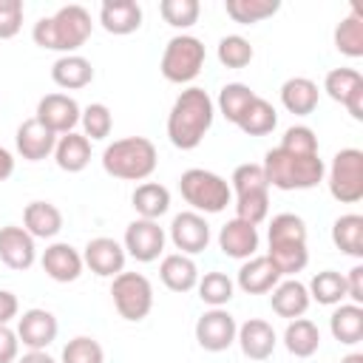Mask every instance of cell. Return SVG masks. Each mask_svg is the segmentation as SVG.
<instances>
[{
    "mask_svg": "<svg viewBox=\"0 0 363 363\" xmlns=\"http://www.w3.org/2000/svg\"><path fill=\"white\" fill-rule=\"evenodd\" d=\"M170 241L176 250H182V255H196L201 250H207L210 244V224L201 213L196 210H184L179 216H173L170 221Z\"/></svg>",
    "mask_w": 363,
    "mask_h": 363,
    "instance_id": "cell-15",
    "label": "cell"
},
{
    "mask_svg": "<svg viewBox=\"0 0 363 363\" xmlns=\"http://www.w3.org/2000/svg\"><path fill=\"white\" fill-rule=\"evenodd\" d=\"M284 346L295 357H312L320 349V329L309 318H295L284 329Z\"/></svg>",
    "mask_w": 363,
    "mask_h": 363,
    "instance_id": "cell-32",
    "label": "cell"
},
{
    "mask_svg": "<svg viewBox=\"0 0 363 363\" xmlns=\"http://www.w3.org/2000/svg\"><path fill=\"white\" fill-rule=\"evenodd\" d=\"M235 343L241 346L244 357H250V360H267L275 352L278 335H275L272 323H267L264 318H250V320H244L238 326Z\"/></svg>",
    "mask_w": 363,
    "mask_h": 363,
    "instance_id": "cell-19",
    "label": "cell"
},
{
    "mask_svg": "<svg viewBox=\"0 0 363 363\" xmlns=\"http://www.w3.org/2000/svg\"><path fill=\"white\" fill-rule=\"evenodd\" d=\"M261 244V235H258V227L241 221V218H230L221 230H218V250L227 255V258H238V261H247L255 255Z\"/></svg>",
    "mask_w": 363,
    "mask_h": 363,
    "instance_id": "cell-20",
    "label": "cell"
},
{
    "mask_svg": "<svg viewBox=\"0 0 363 363\" xmlns=\"http://www.w3.org/2000/svg\"><path fill=\"white\" fill-rule=\"evenodd\" d=\"M306 289H309V298L318 301L320 306H337L346 298V278L335 269H323V272L312 275Z\"/></svg>",
    "mask_w": 363,
    "mask_h": 363,
    "instance_id": "cell-35",
    "label": "cell"
},
{
    "mask_svg": "<svg viewBox=\"0 0 363 363\" xmlns=\"http://www.w3.org/2000/svg\"><path fill=\"white\" fill-rule=\"evenodd\" d=\"M196 289H199L201 303H207L210 309H218V306H227V303L233 301L235 284H233V278L224 275V272H204V275H199Z\"/></svg>",
    "mask_w": 363,
    "mask_h": 363,
    "instance_id": "cell-37",
    "label": "cell"
},
{
    "mask_svg": "<svg viewBox=\"0 0 363 363\" xmlns=\"http://www.w3.org/2000/svg\"><path fill=\"white\" fill-rule=\"evenodd\" d=\"M94 31L91 11L85 6H62L51 17H40L31 28L34 45L45 51H60V54H77Z\"/></svg>",
    "mask_w": 363,
    "mask_h": 363,
    "instance_id": "cell-2",
    "label": "cell"
},
{
    "mask_svg": "<svg viewBox=\"0 0 363 363\" xmlns=\"http://www.w3.org/2000/svg\"><path fill=\"white\" fill-rule=\"evenodd\" d=\"M235 332H238V323H235V318L224 306L201 312L199 320H196V329H193L196 343L204 352H224V349H230L235 343Z\"/></svg>",
    "mask_w": 363,
    "mask_h": 363,
    "instance_id": "cell-11",
    "label": "cell"
},
{
    "mask_svg": "<svg viewBox=\"0 0 363 363\" xmlns=\"http://www.w3.org/2000/svg\"><path fill=\"white\" fill-rule=\"evenodd\" d=\"M23 227L31 238H54L62 230V213L51 201H28L23 210Z\"/></svg>",
    "mask_w": 363,
    "mask_h": 363,
    "instance_id": "cell-29",
    "label": "cell"
},
{
    "mask_svg": "<svg viewBox=\"0 0 363 363\" xmlns=\"http://www.w3.org/2000/svg\"><path fill=\"white\" fill-rule=\"evenodd\" d=\"M79 122H82L85 139H105V136H111V128H113V116H111V108L105 102L85 105L79 113Z\"/></svg>",
    "mask_w": 363,
    "mask_h": 363,
    "instance_id": "cell-41",
    "label": "cell"
},
{
    "mask_svg": "<svg viewBox=\"0 0 363 363\" xmlns=\"http://www.w3.org/2000/svg\"><path fill=\"white\" fill-rule=\"evenodd\" d=\"M267 216H269V190L235 196V218H241V221L258 227Z\"/></svg>",
    "mask_w": 363,
    "mask_h": 363,
    "instance_id": "cell-45",
    "label": "cell"
},
{
    "mask_svg": "<svg viewBox=\"0 0 363 363\" xmlns=\"http://www.w3.org/2000/svg\"><path fill=\"white\" fill-rule=\"evenodd\" d=\"M17 352H20V337L17 332L3 323L0 326V363H14L17 360Z\"/></svg>",
    "mask_w": 363,
    "mask_h": 363,
    "instance_id": "cell-48",
    "label": "cell"
},
{
    "mask_svg": "<svg viewBox=\"0 0 363 363\" xmlns=\"http://www.w3.org/2000/svg\"><path fill=\"white\" fill-rule=\"evenodd\" d=\"M318 82H312L309 77H289L281 85V105L295 116H309L318 108Z\"/></svg>",
    "mask_w": 363,
    "mask_h": 363,
    "instance_id": "cell-28",
    "label": "cell"
},
{
    "mask_svg": "<svg viewBox=\"0 0 363 363\" xmlns=\"http://www.w3.org/2000/svg\"><path fill=\"white\" fill-rule=\"evenodd\" d=\"M340 363H363V354H360V352H352V354H346Z\"/></svg>",
    "mask_w": 363,
    "mask_h": 363,
    "instance_id": "cell-53",
    "label": "cell"
},
{
    "mask_svg": "<svg viewBox=\"0 0 363 363\" xmlns=\"http://www.w3.org/2000/svg\"><path fill=\"white\" fill-rule=\"evenodd\" d=\"M216 54H218V62H221L224 68H244V65H250L252 57H255L250 40L241 37V34H227V37H221Z\"/></svg>",
    "mask_w": 363,
    "mask_h": 363,
    "instance_id": "cell-40",
    "label": "cell"
},
{
    "mask_svg": "<svg viewBox=\"0 0 363 363\" xmlns=\"http://www.w3.org/2000/svg\"><path fill=\"white\" fill-rule=\"evenodd\" d=\"M204 60H207V51H204V43L193 34H176L167 40L164 51H162V60H159V71L167 82H176V85H187L193 82L201 68H204Z\"/></svg>",
    "mask_w": 363,
    "mask_h": 363,
    "instance_id": "cell-7",
    "label": "cell"
},
{
    "mask_svg": "<svg viewBox=\"0 0 363 363\" xmlns=\"http://www.w3.org/2000/svg\"><path fill=\"white\" fill-rule=\"evenodd\" d=\"M17 363H57V360H54V357H51V354L43 349V352H26V354H23Z\"/></svg>",
    "mask_w": 363,
    "mask_h": 363,
    "instance_id": "cell-52",
    "label": "cell"
},
{
    "mask_svg": "<svg viewBox=\"0 0 363 363\" xmlns=\"http://www.w3.org/2000/svg\"><path fill=\"white\" fill-rule=\"evenodd\" d=\"M261 167L267 173L269 187L278 190H312L326 176V164L320 153H292L284 150L281 145L267 150Z\"/></svg>",
    "mask_w": 363,
    "mask_h": 363,
    "instance_id": "cell-3",
    "label": "cell"
},
{
    "mask_svg": "<svg viewBox=\"0 0 363 363\" xmlns=\"http://www.w3.org/2000/svg\"><path fill=\"white\" fill-rule=\"evenodd\" d=\"M329 332L337 343L354 346L363 340V306L357 303H337L329 318Z\"/></svg>",
    "mask_w": 363,
    "mask_h": 363,
    "instance_id": "cell-31",
    "label": "cell"
},
{
    "mask_svg": "<svg viewBox=\"0 0 363 363\" xmlns=\"http://www.w3.org/2000/svg\"><path fill=\"white\" fill-rule=\"evenodd\" d=\"M278 9H281V0H227L224 3L227 17L241 23V26L261 23L272 14H278Z\"/></svg>",
    "mask_w": 363,
    "mask_h": 363,
    "instance_id": "cell-36",
    "label": "cell"
},
{
    "mask_svg": "<svg viewBox=\"0 0 363 363\" xmlns=\"http://www.w3.org/2000/svg\"><path fill=\"white\" fill-rule=\"evenodd\" d=\"M23 0H0V40H11L23 28Z\"/></svg>",
    "mask_w": 363,
    "mask_h": 363,
    "instance_id": "cell-47",
    "label": "cell"
},
{
    "mask_svg": "<svg viewBox=\"0 0 363 363\" xmlns=\"http://www.w3.org/2000/svg\"><path fill=\"white\" fill-rule=\"evenodd\" d=\"M130 204H133L139 218L159 221L170 210V190L159 182H142V184H136V190L130 196Z\"/></svg>",
    "mask_w": 363,
    "mask_h": 363,
    "instance_id": "cell-30",
    "label": "cell"
},
{
    "mask_svg": "<svg viewBox=\"0 0 363 363\" xmlns=\"http://www.w3.org/2000/svg\"><path fill=\"white\" fill-rule=\"evenodd\" d=\"M11 173H14V156H11V150L0 147V182H6Z\"/></svg>",
    "mask_w": 363,
    "mask_h": 363,
    "instance_id": "cell-51",
    "label": "cell"
},
{
    "mask_svg": "<svg viewBox=\"0 0 363 363\" xmlns=\"http://www.w3.org/2000/svg\"><path fill=\"white\" fill-rule=\"evenodd\" d=\"M335 48L352 60L363 57V17L357 11H352L349 17H343L335 28Z\"/></svg>",
    "mask_w": 363,
    "mask_h": 363,
    "instance_id": "cell-39",
    "label": "cell"
},
{
    "mask_svg": "<svg viewBox=\"0 0 363 363\" xmlns=\"http://www.w3.org/2000/svg\"><path fill=\"white\" fill-rule=\"evenodd\" d=\"M17 337L20 343L28 349V352H43L48 349L54 340H57V332H60V323L54 318V312L48 309H26L20 318H17Z\"/></svg>",
    "mask_w": 363,
    "mask_h": 363,
    "instance_id": "cell-14",
    "label": "cell"
},
{
    "mask_svg": "<svg viewBox=\"0 0 363 363\" xmlns=\"http://www.w3.org/2000/svg\"><path fill=\"white\" fill-rule=\"evenodd\" d=\"M179 190H182V199L196 213H221L233 201L230 182L213 170H204V167L184 170L179 179Z\"/></svg>",
    "mask_w": 363,
    "mask_h": 363,
    "instance_id": "cell-6",
    "label": "cell"
},
{
    "mask_svg": "<svg viewBox=\"0 0 363 363\" xmlns=\"http://www.w3.org/2000/svg\"><path fill=\"white\" fill-rule=\"evenodd\" d=\"M343 278H346V298H352V303L363 306V267L360 264L352 267L349 275H343Z\"/></svg>",
    "mask_w": 363,
    "mask_h": 363,
    "instance_id": "cell-49",
    "label": "cell"
},
{
    "mask_svg": "<svg viewBox=\"0 0 363 363\" xmlns=\"http://www.w3.org/2000/svg\"><path fill=\"white\" fill-rule=\"evenodd\" d=\"M159 14H162V20L167 26L184 31V28L196 26V20L201 14V6H199V0H162L159 3Z\"/></svg>",
    "mask_w": 363,
    "mask_h": 363,
    "instance_id": "cell-42",
    "label": "cell"
},
{
    "mask_svg": "<svg viewBox=\"0 0 363 363\" xmlns=\"http://www.w3.org/2000/svg\"><path fill=\"white\" fill-rule=\"evenodd\" d=\"M159 278L170 292H190L199 284V267L190 255L170 252L159 264Z\"/></svg>",
    "mask_w": 363,
    "mask_h": 363,
    "instance_id": "cell-26",
    "label": "cell"
},
{
    "mask_svg": "<svg viewBox=\"0 0 363 363\" xmlns=\"http://www.w3.org/2000/svg\"><path fill=\"white\" fill-rule=\"evenodd\" d=\"M230 190L235 196H244V193H258V190H269V182H267V173L261 164L255 162H247V164H238L230 176Z\"/></svg>",
    "mask_w": 363,
    "mask_h": 363,
    "instance_id": "cell-44",
    "label": "cell"
},
{
    "mask_svg": "<svg viewBox=\"0 0 363 363\" xmlns=\"http://www.w3.org/2000/svg\"><path fill=\"white\" fill-rule=\"evenodd\" d=\"M99 26L108 34L128 37L142 28V6L136 0H105L99 6Z\"/></svg>",
    "mask_w": 363,
    "mask_h": 363,
    "instance_id": "cell-21",
    "label": "cell"
},
{
    "mask_svg": "<svg viewBox=\"0 0 363 363\" xmlns=\"http://www.w3.org/2000/svg\"><path fill=\"white\" fill-rule=\"evenodd\" d=\"M60 363H105V352H102L99 340H94L88 335H77L62 346Z\"/></svg>",
    "mask_w": 363,
    "mask_h": 363,
    "instance_id": "cell-43",
    "label": "cell"
},
{
    "mask_svg": "<svg viewBox=\"0 0 363 363\" xmlns=\"http://www.w3.org/2000/svg\"><path fill=\"white\" fill-rule=\"evenodd\" d=\"M329 99L340 102L354 122H363V77L354 68H332L323 79Z\"/></svg>",
    "mask_w": 363,
    "mask_h": 363,
    "instance_id": "cell-12",
    "label": "cell"
},
{
    "mask_svg": "<svg viewBox=\"0 0 363 363\" xmlns=\"http://www.w3.org/2000/svg\"><path fill=\"white\" fill-rule=\"evenodd\" d=\"M216 119V102L210 99V94L204 88H184L170 113H167V139L173 147L179 150H193L201 145V139L207 136V130L213 128Z\"/></svg>",
    "mask_w": 363,
    "mask_h": 363,
    "instance_id": "cell-1",
    "label": "cell"
},
{
    "mask_svg": "<svg viewBox=\"0 0 363 363\" xmlns=\"http://www.w3.org/2000/svg\"><path fill=\"white\" fill-rule=\"evenodd\" d=\"M326 184L332 199H337L340 204H357L363 199V150H337L326 170Z\"/></svg>",
    "mask_w": 363,
    "mask_h": 363,
    "instance_id": "cell-8",
    "label": "cell"
},
{
    "mask_svg": "<svg viewBox=\"0 0 363 363\" xmlns=\"http://www.w3.org/2000/svg\"><path fill=\"white\" fill-rule=\"evenodd\" d=\"M269 303H272V312L278 318L295 320V318H303V312L309 309L312 298H309L306 284H301L298 278H284V281L275 284V289L269 295Z\"/></svg>",
    "mask_w": 363,
    "mask_h": 363,
    "instance_id": "cell-24",
    "label": "cell"
},
{
    "mask_svg": "<svg viewBox=\"0 0 363 363\" xmlns=\"http://www.w3.org/2000/svg\"><path fill=\"white\" fill-rule=\"evenodd\" d=\"M40 264H43V272H45L51 281H57V284H71V281H77V278L82 275V269H85L82 252H79L77 247L65 244V241L48 244L45 252H43V258H40Z\"/></svg>",
    "mask_w": 363,
    "mask_h": 363,
    "instance_id": "cell-17",
    "label": "cell"
},
{
    "mask_svg": "<svg viewBox=\"0 0 363 363\" xmlns=\"http://www.w3.org/2000/svg\"><path fill=\"white\" fill-rule=\"evenodd\" d=\"M281 281V272L275 269V264L267 258V255H252L241 264L238 269V289L247 292V295H267L275 289V284Z\"/></svg>",
    "mask_w": 363,
    "mask_h": 363,
    "instance_id": "cell-23",
    "label": "cell"
},
{
    "mask_svg": "<svg viewBox=\"0 0 363 363\" xmlns=\"http://www.w3.org/2000/svg\"><path fill=\"white\" fill-rule=\"evenodd\" d=\"M51 79L65 91H79L94 82V65L82 54H62L51 65Z\"/></svg>",
    "mask_w": 363,
    "mask_h": 363,
    "instance_id": "cell-25",
    "label": "cell"
},
{
    "mask_svg": "<svg viewBox=\"0 0 363 363\" xmlns=\"http://www.w3.org/2000/svg\"><path fill=\"white\" fill-rule=\"evenodd\" d=\"M79 102L68 94H45L40 102H37V113L34 119L43 122L51 133L62 136V133H71L77 125H79Z\"/></svg>",
    "mask_w": 363,
    "mask_h": 363,
    "instance_id": "cell-13",
    "label": "cell"
},
{
    "mask_svg": "<svg viewBox=\"0 0 363 363\" xmlns=\"http://www.w3.org/2000/svg\"><path fill=\"white\" fill-rule=\"evenodd\" d=\"M258 94L250 88V85H244V82H227L221 91H218V111H221V116L227 119V122H238L241 119V113L247 111V105L255 99Z\"/></svg>",
    "mask_w": 363,
    "mask_h": 363,
    "instance_id": "cell-38",
    "label": "cell"
},
{
    "mask_svg": "<svg viewBox=\"0 0 363 363\" xmlns=\"http://www.w3.org/2000/svg\"><path fill=\"white\" fill-rule=\"evenodd\" d=\"M111 298L119 312V318L139 323L153 309V284L142 272H119L111 284Z\"/></svg>",
    "mask_w": 363,
    "mask_h": 363,
    "instance_id": "cell-9",
    "label": "cell"
},
{
    "mask_svg": "<svg viewBox=\"0 0 363 363\" xmlns=\"http://www.w3.org/2000/svg\"><path fill=\"white\" fill-rule=\"evenodd\" d=\"M269 252L267 258L275 264V269L284 275H295L309 264L306 250V224L295 213H278L269 221Z\"/></svg>",
    "mask_w": 363,
    "mask_h": 363,
    "instance_id": "cell-4",
    "label": "cell"
},
{
    "mask_svg": "<svg viewBox=\"0 0 363 363\" xmlns=\"http://www.w3.org/2000/svg\"><path fill=\"white\" fill-rule=\"evenodd\" d=\"M14 145H17V153L26 159V162H40L45 156L54 153V145H57V133H51L43 122H37L34 116L20 122L17 133H14Z\"/></svg>",
    "mask_w": 363,
    "mask_h": 363,
    "instance_id": "cell-22",
    "label": "cell"
},
{
    "mask_svg": "<svg viewBox=\"0 0 363 363\" xmlns=\"http://www.w3.org/2000/svg\"><path fill=\"white\" fill-rule=\"evenodd\" d=\"M20 312V303H17V295L9 292V289H0V326L9 323L11 318H17Z\"/></svg>",
    "mask_w": 363,
    "mask_h": 363,
    "instance_id": "cell-50",
    "label": "cell"
},
{
    "mask_svg": "<svg viewBox=\"0 0 363 363\" xmlns=\"http://www.w3.org/2000/svg\"><path fill=\"white\" fill-rule=\"evenodd\" d=\"M247 136H267V133H272L275 130V125H278V111L272 108V102H267L264 96H255L250 105H247V111L241 113V119L235 122Z\"/></svg>",
    "mask_w": 363,
    "mask_h": 363,
    "instance_id": "cell-34",
    "label": "cell"
},
{
    "mask_svg": "<svg viewBox=\"0 0 363 363\" xmlns=\"http://www.w3.org/2000/svg\"><path fill=\"white\" fill-rule=\"evenodd\" d=\"M164 230L159 227V221H150V218H133L128 227H125V238H122V247L130 258H136L139 264H150L156 261L162 252H164Z\"/></svg>",
    "mask_w": 363,
    "mask_h": 363,
    "instance_id": "cell-10",
    "label": "cell"
},
{
    "mask_svg": "<svg viewBox=\"0 0 363 363\" xmlns=\"http://www.w3.org/2000/svg\"><path fill=\"white\" fill-rule=\"evenodd\" d=\"M332 241H335V247L340 252H346L352 258H363V216L346 213V216L335 218Z\"/></svg>",
    "mask_w": 363,
    "mask_h": 363,
    "instance_id": "cell-33",
    "label": "cell"
},
{
    "mask_svg": "<svg viewBox=\"0 0 363 363\" xmlns=\"http://www.w3.org/2000/svg\"><path fill=\"white\" fill-rule=\"evenodd\" d=\"M159 164L156 145L145 136H125L102 150V167L108 176L122 182H145Z\"/></svg>",
    "mask_w": 363,
    "mask_h": 363,
    "instance_id": "cell-5",
    "label": "cell"
},
{
    "mask_svg": "<svg viewBox=\"0 0 363 363\" xmlns=\"http://www.w3.org/2000/svg\"><path fill=\"white\" fill-rule=\"evenodd\" d=\"M54 162H57V167L65 170V173H82V170L88 167V162H91V139H85V136L77 133V130L57 136Z\"/></svg>",
    "mask_w": 363,
    "mask_h": 363,
    "instance_id": "cell-27",
    "label": "cell"
},
{
    "mask_svg": "<svg viewBox=\"0 0 363 363\" xmlns=\"http://www.w3.org/2000/svg\"><path fill=\"white\" fill-rule=\"evenodd\" d=\"M125 247L116 241V238H108V235H96L85 244L82 250V261L85 267L99 275V278H116L122 269H125Z\"/></svg>",
    "mask_w": 363,
    "mask_h": 363,
    "instance_id": "cell-16",
    "label": "cell"
},
{
    "mask_svg": "<svg viewBox=\"0 0 363 363\" xmlns=\"http://www.w3.org/2000/svg\"><path fill=\"white\" fill-rule=\"evenodd\" d=\"M281 147H284V150H292V153H318V150H320L315 130L306 128V125H292V128H286L284 136H281Z\"/></svg>",
    "mask_w": 363,
    "mask_h": 363,
    "instance_id": "cell-46",
    "label": "cell"
},
{
    "mask_svg": "<svg viewBox=\"0 0 363 363\" xmlns=\"http://www.w3.org/2000/svg\"><path fill=\"white\" fill-rule=\"evenodd\" d=\"M0 261L9 269H28L37 261V244L34 238L26 233V227L17 224H6L0 227Z\"/></svg>",
    "mask_w": 363,
    "mask_h": 363,
    "instance_id": "cell-18",
    "label": "cell"
}]
</instances>
